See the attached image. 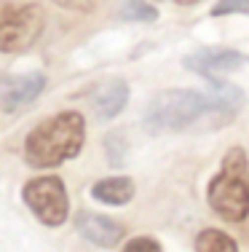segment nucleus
I'll return each instance as SVG.
<instances>
[{
    "mask_svg": "<svg viewBox=\"0 0 249 252\" xmlns=\"http://www.w3.org/2000/svg\"><path fill=\"white\" fill-rule=\"evenodd\" d=\"M91 196L110 207H123L134 199V183L132 177H105L91 185Z\"/></svg>",
    "mask_w": 249,
    "mask_h": 252,
    "instance_id": "nucleus-10",
    "label": "nucleus"
},
{
    "mask_svg": "<svg viewBox=\"0 0 249 252\" xmlns=\"http://www.w3.org/2000/svg\"><path fill=\"white\" fill-rule=\"evenodd\" d=\"M46 89L43 73H25V75H5L0 78V105L3 110L14 113L19 107L35 102Z\"/></svg>",
    "mask_w": 249,
    "mask_h": 252,
    "instance_id": "nucleus-7",
    "label": "nucleus"
},
{
    "mask_svg": "<svg viewBox=\"0 0 249 252\" xmlns=\"http://www.w3.org/2000/svg\"><path fill=\"white\" fill-rule=\"evenodd\" d=\"M195 252H239L236 242L217 228H204L195 239Z\"/></svg>",
    "mask_w": 249,
    "mask_h": 252,
    "instance_id": "nucleus-12",
    "label": "nucleus"
},
{
    "mask_svg": "<svg viewBox=\"0 0 249 252\" xmlns=\"http://www.w3.org/2000/svg\"><path fill=\"white\" fill-rule=\"evenodd\" d=\"M126 102H129V83L121 81V78H108V81H102L91 94V107H94V113H97V118H102V121L115 118L118 113L126 107Z\"/></svg>",
    "mask_w": 249,
    "mask_h": 252,
    "instance_id": "nucleus-9",
    "label": "nucleus"
},
{
    "mask_svg": "<svg viewBox=\"0 0 249 252\" xmlns=\"http://www.w3.org/2000/svg\"><path fill=\"white\" fill-rule=\"evenodd\" d=\"M171 3H177V5H195V3H201V0H171Z\"/></svg>",
    "mask_w": 249,
    "mask_h": 252,
    "instance_id": "nucleus-17",
    "label": "nucleus"
},
{
    "mask_svg": "<svg viewBox=\"0 0 249 252\" xmlns=\"http://www.w3.org/2000/svg\"><path fill=\"white\" fill-rule=\"evenodd\" d=\"M182 64L191 73H198V75L209 78V81H215V78L236 73L244 64H249V57L241 51H233V49H201L195 54H188L182 59Z\"/></svg>",
    "mask_w": 249,
    "mask_h": 252,
    "instance_id": "nucleus-6",
    "label": "nucleus"
},
{
    "mask_svg": "<svg viewBox=\"0 0 249 252\" xmlns=\"http://www.w3.org/2000/svg\"><path fill=\"white\" fill-rule=\"evenodd\" d=\"M86 142V121L75 110H62L35 126L25 140V158L35 169H51L75 158Z\"/></svg>",
    "mask_w": 249,
    "mask_h": 252,
    "instance_id": "nucleus-1",
    "label": "nucleus"
},
{
    "mask_svg": "<svg viewBox=\"0 0 249 252\" xmlns=\"http://www.w3.org/2000/svg\"><path fill=\"white\" fill-rule=\"evenodd\" d=\"M43 25H46V14L35 3L0 8V51L19 54V51L29 49L40 38Z\"/></svg>",
    "mask_w": 249,
    "mask_h": 252,
    "instance_id": "nucleus-4",
    "label": "nucleus"
},
{
    "mask_svg": "<svg viewBox=\"0 0 249 252\" xmlns=\"http://www.w3.org/2000/svg\"><path fill=\"white\" fill-rule=\"evenodd\" d=\"M75 231L81 233L86 242L97 244V247H115L123 239L126 228H123L118 220L108 218V215H97V212H78L75 215Z\"/></svg>",
    "mask_w": 249,
    "mask_h": 252,
    "instance_id": "nucleus-8",
    "label": "nucleus"
},
{
    "mask_svg": "<svg viewBox=\"0 0 249 252\" xmlns=\"http://www.w3.org/2000/svg\"><path fill=\"white\" fill-rule=\"evenodd\" d=\"M212 110V99L204 92L193 89H166L147 102L145 110V129L150 134L164 131H182L193 126L201 116Z\"/></svg>",
    "mask_w": 249,
    "mask_h": 252,
    "instance_id": "nucleus-3",
    "label": "nucleus"
},
{
    "mask_svg": "<svg viewBox=\"0 0 249 252\" xmlns=\"http://www.w3.org/2000/svg\"><path fill=\"white\" fill-rule=\"evenodd\" d=\"M118 16L126 22H156L158 19V8L145 0H121L118 5Z\"/></svg>",
    "mask_w": 249,
    "mask_h": 252,
    "instance_id": "nucleus-13",
    "label": "nucleus"
},
{
    "mask_svg": "<svg viewBox=\"0 0 249 252\" xmlns=\"http://www.w3.org/2000/svg\"><path fill=\"white\" fill-rule=\"evenodd\" d=\"M56 5H62V8H67V11H94L99 5V0H54Z\"/></svg>",
    "mask_w": 249,
    "mask_h": 252,
    "instance_id": "nucleus-16",
    "label": "nucleus"
},
{
    "mask_svg": "<svg viewBox=\"0 0 249 252\" xmlns=\"http://www.w3.org/2000/svg\"><path fill=\"white\" fill-rule=\"evenodd\" d=\"M123 252H161V244L153 236H134L132 242L123 247Z\"/></svg>",
    "mask_w": 249,
    "mask_h": 252,
    "instance_id": "nucleus-15",
    "label": "nucleus"
},
{
    "mask_svg": "<svg viewBox=\"0 0 249 252\" xmlns=\"http://www.w3.org/2000/svg\"><path fill=\"white\" fill-rule=\"evenodd\" d=\"M228 14L249 16V0H220V3L212 8V16H228Z\"/></svg>",
    "mask_w": 249,
    "mask_h": 252,
    "instance_id": "nucleus-14",
    "label": "nucleus"
},
{
    "mask_svg": "<svg viewBox=\"0 0 249 252\" xmlns=\"http://www.w3.org/2000/svg\"><path fill=\"white\" fill-rule=\"evenodd\" d=\"M22 199H25L27 209L40 220L43 225L56 228L67 220L70 215V199L64 183L54 175L49 177H32L22 188Z\"/></svg>",
    "mask_w": 249,
    "mask_h": 252,
    "instance_id": "nucleus-5",
    "label": "nucleus"
},
{
    "mask_svg": "<svg viewBox=\"0 0 249 252\" xmlns=\"http://www.w3.org/2000/svg\"><path fill=\"white\" fill-rule=\"evenodd\" d=\"M209 99H212V110H215V113H225L228 121L236 116V110L244 105V94H241V89L233 86V83H225L222 78H215V81H212Z\"/></svg>",
    "mask_w": 249,
    "mask_h": 252,
    "instance_id": "nucleus-11",
    "label": "nucleus"
},
{
    "mask_svg": "<svg viewBox=\"0 0 249 252\" xmlns=\"http://www.w3.org/2000/svg\"><path fill=\"white\" fill-rule=\"evenodd\" d=\"M206 199L215 215L228 223H241L249 218V158L241 148H230L222 166L209 180Z\"/></svg>",
    "mask_w": 249,
    "mask_h": 252,
    "instance_id": "nucleus-2",
    "label": "nucleus"
}]
</instances>
